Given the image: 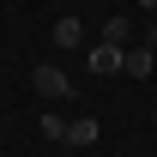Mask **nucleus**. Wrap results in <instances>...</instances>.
<instances>
[{"mask_svg": "<svg viewBox=\"0 0 157 157\" xmlns=\"http://www.w3.org/2000/svg\"><path fill=\"white\" fill-rule=\"evenodd\" d=\"M151 67H157V48H145V42L121 55V73H127V78H151Z\"/></svg>", "mask_w": 157, "mask_h": 157, "instance_id": "3", "label": "nucleus"}, {"mask_svg": "<svg viewBox=\"0 0 157 157\" xmlns=\"http://www.w3.org/2000/svg\"><path fill=\"white\" fill-rule=\"evenodd\" d=\"M78 36H85L78 18H60V24H55V48H78Z\"/></svg>", "mask_w": 157, "mask_h": 157, "instance_id": "5", "label": "nucleus"}, {"mask_svg": "<svg viewBox=\"0 0 157 157\" xmlns=\"http://www.w3.org/2000/svg\"><path fill=\"white\" fill-rule=\"evenodd\" d=\"M30 85H36V97H48V103H60L67 91H73V78L60 73L55 60H48V67H36V73H30Z\"/></svg>", "mask_w": 157, "mask_h": 157, "instance_id": "1", "label": "nucleus"}, {"mask_svg": "<svg viewBox=\"0 0 157 157\" xmlns=\"http://www.w3.org/2000/svg\"><path fill=\"white\" fill-rule=\"evenodd\" d=\"M121 55H127V48H115V42H91L85 67H91L97 78H115V73H121Z\"/></svg>", "mask_w": 157, "mask_h": 157, "instance_id": "2", "label": "nucleus"}, {"mask_svg": "<svg viewBox=\"0 0 157 157\" xmlns=\"http://www.w3.org/2000/svg\"><path fill=\"white\" fill-rule=\"evenodd\" d=\"M103 42H115V48H127V18H109V24H103Z\"/></svg>", "mask_w": 157, "mask_h": 157, "instance_id": "6", "label": "nucleus"}, {"mask_svg": "<svg viewBox=\"0 0 157 157\" xmlns=\"http://www.w3.org/2000/svg\"><path fill=\"white\" fill-rule=\"evenodd\" d=\"M67 145H97V121H67Z\"/></svg>", "mask_w": 157, "mask_h": 157, "instance_id": "4", "label": "nucleus"}, {"mask_svg": "<svg viewBox=\"0 0 157 157\" xmlns=\"http://www.w3.org/2000/svg\"><path fill=\"white\" fill-rule=\"evenodd\" d=\"M139 6H145V12H157V0H139Z\"/></svg>", "mask_w": 157, "mask_h": 157, "instance_id": "8", "label": "nucleus"}, {"mask_svg": "<svg viewBox=\"0 0 157 157\" xmlns=\"http://www.w3.org/2000/svg\"><path fill=\"white\" fill-rule=\"evenodd\" d=\"M36 127H42V139H60V145H67V121H60V115H42Z\"/></svg>", "mask_w": 157, "mask_h": 157, "instance_id": "7", "label": "nucleus"}]
</instances>
